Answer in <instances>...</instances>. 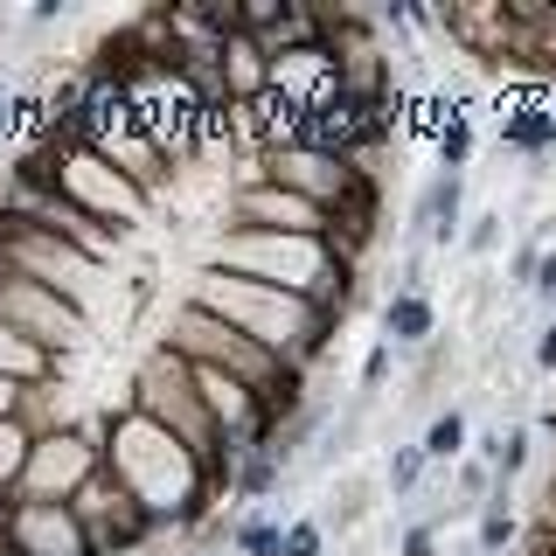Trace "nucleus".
Here are the masks:
<instances>
[{
    "label": "nucleus",
    "mask_w": 556,
    "mask_h": 556,
    "mask_svg": "<svg viewBox=\"0 0 556 556\" xmlns=\"http://www.w3.org/2000/svg\"><path fill=\"white\" fill-rule=\"evenodd\" d=\"M501 147L549 153L556 147V112H549V104H521V112H508V118H501Z\"/></svg>",
    "instance_id": "16"
},
{
    "label": "nucleus",
    "mask_w": 556,
    "mask_h": 556,
    "mask_svg": "<svg viewBox=\"0 0 556 556\" xmlns=\"http://www.w3.org/2000/svg\"><path fill=\"white\" fill-rule=\"evenodd\" d=\"M535 300H543V306L556 313V243L543 251V271H535Z\"/></svg>",
    "instance_id": "31"
},
{
    "label": "nucleus",
    "mask_w": 556,
    "mask_h": 556,
    "mask_svg": "<svg viewBox=\"0 0 556 556\" xmlns=\"http://www.w3.org/2000/svg\"><path fill=\"white\" fill-rule=\"evenodd\" d=\"M431 334H439L431 292H390V306H382V341L390 348H431Z\"/></svg>",
    "instance_id": "13"
},
{
    "label": "nucleus",
    "mask_w": 556,
    "mask_h": 556,
    "mask_svg": "<svg viewBox=\"0 0 556 556\" xmlns=\"http://www.w3.org/2000/svg\"><path fill=\"white\" fill-rule=\"evenodd\" d=\"M104 473H112L126 494L147 508L161 529H181L208 508V486H202V459L188 452L174 431H161L153 417H139L132 404L112 410V445H104Z\"/></svg>",
    "instance_id": "1"
},
{
    "label": "nucleus",
    "mask_w": 556,
    "mask_h": 556,
    "mask_svg": "<svg viewBox=\"0 0 556 556\" xmlns=\"http://www.w3.org/2000/svg\"><path fill=\"white\" fill-rule=\"evenodd\" d=\"M230 230H271V237H327L334 216L320 202L292 195L278 181H257V188H237L230 195Z\"/></svg>",
    "instance_id": "10"
},
{
    "label": "nucleus",
    "mask_w": 556,
    "mask_h": 556,
    "mask_svg": "<svg viewBox=\"0 0 556 556\" xmlns=\"http://www.w3.org/2000/svg\"><path fill=\"white\" fill-rule=\"evenodd\" d=\"M0 382H56V355L0 320Z\"/></svg>",
    "instance_id": "14"
},
{
    "label": "nucleus",
    "mask_w": 556,
    "mask_h": 556,
    "mask_svg": "<svg viewBox=\"0 0 556 556\" xmlns=\"http://www.w3.org/2000/svg\"><path fill=\"white\" fill-rule=\"evenodd\" d=\"M70 515H77L84 535H91V556H132V549H147L153 535H161V521L139 508V501H132L112 473L84 480L77 501H70Z\"/></svg>",
    "instance_id": "7"
},
{
    "label": "nucleus",
    "mask_w": 556,
    "mask_h": 556,
    "mask_svg": "<svg viewBox=\"0 0 556 556\" xmlns=\"http://www.w3.org/2000/svg\"><path fill=\"white\" fill-rule=\"evenodd\" d=\"M167 348H174V355H188V362H202V369H223V376L251 382L257 396H271L278 382H286V369H292V362H278L271 348H257L251 334H237L223 313H208L195 300L167 320Z\"/></svg>",
    "instance_id": "4"
},
{
    "label": "nucleus",
    "mask_w": 556,
    "mask_h": 556,
    "mask_svg": "<svg viewBox=\"0 0 556 556\" xmlns=\"http://www.w3.org/2000/svg\"><path fill=\"white\" fill-rule=\"evenodd\" d=\"M8 126H14V98L0 91V132H8Z\"/></svg>",
    "instance_id": "33"
},
{
    "label": "nucleus",
    "mask_w": 556,
    "mask_h": 556,
    "mask_svg": "<svg viewBox=\"0 0 556 556\" xmlns=\"http://www.w3.org/2000/svg\"><path fill=\"white\" fill-rule=\"evenodd\" d=\"M265 181L278 188H292V195H306V202H320L327 216L355 195L362 181H369V167H355V161H334V153H313V147H271L265 153Z\"/></svg>",
    "instance_id": "9"
},
{
    "label": "nucleus",
    "mask_w": 556,
    "mask_h": 556,
    "mask_svg": "<svg viewBox=\"0 0 556 556\" xmlns=\"http://www.w3.org/2000/svg\"><path fill=\"white\" fill-rule=\"evenodd\" d=\"M431 480L425 445H390V466H382V494L390 501H417V486Z\"/></svg>",
    "instance_id": "19"
},
{
    "label": "nucleus",
    "mask_w": 556,
    "mask_h": 556,
    "mask_svg": "<svg viewBox=\"0 0 556 556\" xmlns=\"http://www.w3.org/2000/svg\"><path fill=\"white\" fill-rule=\"evenodd\" d=\"M278 473H286V466H278L271 452H251V459L237 466V494H243V501H265L271 486H278Z\"/></svg>",
    "instance_id": "22"
},
{
    "label": "nucleus",
    "mask_w": 556,
    "mask_h": 556,
    "mask_svg": "<svg viewBox=\"0 0 556 556\" xmlns=\"http://www.w3.org/2000/svg\"><path fill=\"white\" fill-rule=\"evenodd\" d=\"M535 271H543V243L529 237V243L508 257V286H515V292H535Z\"/></svg>",
    "instance_id": "27"
},
{
    "label": "nucleus",
    "mask_w": 556,
    "mask_h": 556,
    "mask_svg": "<svg viewBox=\"0 0 556 556\" xmlns=\"http://www.w3.org/2000/svg\"><path fill=\"white\" fill-rule=\"evenodd\" d=\"M278 556H327V529L320 521H286V549Z\"/></svg>",
    "instance_id": "26"
},
{
    "label": "nucleus",
    "mask_w": 556,
    "mask_h": 556,
    "mask_svg": "<svg viewBox=\"0 0 556 556\" xmlns=\"http://www.w3.org/2000/svg\"><path fill=\"white\" fill-rule=\"evenodd\" d=\"M230 549H237V556H278V549H286V521H278V515H251V521H237Z\"/></svg>",
    "instance_id": "21"
},
{
    "label": "nucleus",
    "mask_w": 556,
    "mask_h": 556,
    "mask_svg": "<svg viewBox=\"0 0 556 556\" xmlns=\"http://www.w3.org/2000/svg\"><path fill=\"white\" fill-rule=\"evenodd\" d=\"M529 452H535V439H529V425H515V431H480V459L494 466V480L501 486H515L521 480V466H529Z\"/></svg>",
    "instance_id": "15"
},
{
    "label": "nucleus",
    "mask_w": 556,
    "mask_h": 556,
    "mask_svg": "<svg viewBox=\"0 0 556 556\" xmlns=\"http://www.w3.org/2000/svg\"><path fill=\"white\" fill-rule=\"evenodd\" d=\"M104 445H112V425H104V417H84V425H63V431H49V439H35L22 501H63L70 508L77 486L104 473Z\"/></svg>",
    "instance_id": "5"
},
{
    "label": "nucleus",
    "mask_w": 556,
    "mask_h": 556,
    "mask_svg": "<svg viewBox=\"0 0 556 556\" xmlns=\"http://www.w3.org/2000/svg\"><path fill=\"white\" fill-rule=\"evenodd\" d=\"M466 161H473V126H466V118H445L439 126V167L459 174Z\"/></svg>",
    "instance_id": "23"
},
{
    "label": "nucleus",
    "mask_w": 556,
    "mask_h": 556,
    "mask_svg": "<svg viewBox=\"0 0 556 556\" xmlns=\"http://www.w3.org/2000/svg\"><path fill=\"white\" fill-rule=\"evenodd\" d=\"M390 362H396V348H390V341H376V348H369V362H362V390H382Z\"/></svg>",
    "instance_id": "28"
},
{
    "label": "nucleus",
    "mask_w": 556,
    "mask_h": 556,
    "mask_svg": "<svg viewBox=\"0 0 556 556\" xmlns=\"http://www.w3.org/2000/svg\"><path fill=\"white\" fill-rule=\"evenodd\" d=\"M28 459H35V431L22 425V417H8V425H0V494H14V501H22Z\"/></svg>",
    "instance_id": "18"
},
{
    "label": "nucleus",
    "mask_w": 556,
    "mask_h": 556,
    "mask_svg": "<svg viewBox=\"0 0 556 556\" xmlns=\"http://www.w3.org/2000/svg\"><path fill=\"white\" fill-rule=\"evenodd\" d=\"M404 556H439V529H431V521H410V529H404Z\"/></svg>",
    "instance_id": "29"
},
{
    "label": "nucleus",
    "mask_w": 556,
    "mask_h": 556,
    "mask_svg": "<svg viewBox=\"0 0 556 556\" xmlns=\"http://www.w3.org/2000/svg\"><path fill=\"white\" fill-rule=\"evenodd\" d=\"M22 390H28V382H0V425H8V417H22Z\"/></svg>",
    "instance_id": "32"
},
{
    "label": "nucleus",
    "mask_w": 556,
    "mask_h": 556,
    "mask_svg": "<svg viewBox=\"0 0 556 556\" xmlns=\"http://www.w3.org/2000/svg\"><path fill=\"white\" fill-rule=\"evenodd\" d=\"M0 320H8L14 334H28L35 348H49V355H77L91 313H77L49 286H35V278H0Z\"/></svg>",
    "instance_id": "8"
},
{
    "label": "nucleus",
    "mask_w": 556,
    "mask_h": 556,
    "mask_svg": "<svg viewBox=\"0 0 556 556\" xmlns=\"http://www.w3.org/2000/svg\"><path fill=\"white\" fill-rule=\"evenodd\" d=\"M417 445H425L431 466H459V452H466V410H439V417L425 425V439H417Z\"/></svg>",
    "instance_id": "20"
},
{
    "label": "nucleus",
    "mask_w": 556,
    "mask_h": 556,
    "mask_svg": "<svg viewBox=\"0 0 556 556\" xmlns=\"http://www.w3.org/2000/svg\"><path fill=\"white\" fill-rule=\"evenodd\" d=\"M369 501H376V480H341V508H334V535H341V529H355V521L369 515Z\"/></svg>",
    "instance_id": "24"
},
{
    "label": "nucleus",
    "mask_w": 556,
    "mask_h": 556,
    "mask_svg": "<svg viewBox=\"0 0 556 556\" xmlns=\"http://www.w3.org/2000/svg\"><path fill=\"white\" fill-rule=\"evenodd\" d=\"M515 543V486L494 480V501L480 508V535H473V556H508Z\"/></svg>",
    "instance_id": "17"
},
{
    "label": "nucleus",
    "mask_w": 556,
    "mask_h": 556,
    "mask_svg": "<svg viewBox=\"0 0 556 556\" xmlns=\"http://www.w3.org/2000/svg\"><path fill=\"white\" fill-rule=\"evenodd\" d=\"M466 251H473V257H486V251H494V243H501V208H480V216H466Z\"/></svg>",
    "instance_id": "25"
},
{
    "label": "nucleus",
    "mask_w": 556,
    "mask_h": 556,
    "mask_svg": "<svg viewBox=\"0 0 556 556\" xmlns=\"http://www.w3.org/2000/svg\"><path fill=\"white\" fill-rule=\"evenodd\" d=\"M126 404L139 410V417H153L161 431H174L195 459H208V452L223 445V431H216V417H208V404H202V390H195V362L188 355H174V348L161 341L147 362H139V376H132V396Z\"/></svg>",
    "instance_id": "3"
},
{
    "label": "nucleus",
    "mask_w": 556,
    "mask_h": 556,
    "mask_svg": "<svg viewBox=\"0 0 556 556\" xmlns=\"http://www.w3.org/2000/svg\"><path fill=\"white\" fill-rule=\"evenodd\" d=\"M535 369H543V376H556V313L543 320V334H535Z\"/></svg>",
    "instance_id": "30"
},
{
    "label": "nucleus",
    "mask_w": 556,
    "mask_h": 556,
    "mask_svg": "<svg viewBox=\"0 0 556 556\" xmlns=\"http://www.w3.org/2000/svg\"><path fill=\"white\" fill-rule=\"evenodd\" d=\"M56 195L77 202L84 216H98L104 230H118V237L147 216V188H139L126 167H112L104 153H70L63 174H56Z\"/></svg>",
    "instance_id": "6"
},
{
    "label": "nucleus",
    "mask_w": 556,
    "mask_h": 556,
    "mask_svg": "<svg viewBox=\"0 0 556 556\" xmlns=\"http://www.w3.org/2000/svg\"><path fill=\"white\" fill-rule=\"evenodd\" d=\"M466 223V174H439V181L417 195V237L431 243H452Z\"/></svg>",
    "instance_id": "12"
},
{
    "label": "nucleus",
    "mask_w": 556,
    "mask_h": 556,
    "mask_svg": "<svg viewBox=\"0 0 556 556\" xmlns=\"http://www.w3.org/2000/svg\"><path fill=\"white\" fill-rule=\"evenodd\" d=\"M0 556H91V535L63 501H14Z\"/></svg>",
    "instance_id": "11"
},
{
    "label": "nucleus",
    "mask_w": 556,
    "mask_h": 556,
    "mask_svg": "<svg viewBox=\"0 0 556 556\" xmlns=\"http://www.w3.org/2000/svg\"><path fill=\"white\" fill-rule=\"evenodd\" d=\"M195 306L223 313L237 334H251L257 348H271L278 362H292V369H306V362L327 348V334L341 327L334 306H313V300H300V292L257 286V278H230V271L195 278Z\"/></svg>",
    "instance_id": "2"
}]
</instances>
